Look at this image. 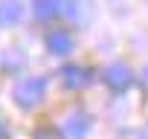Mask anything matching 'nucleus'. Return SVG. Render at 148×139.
<instances>
[{
    "instance_id": "nucleus-1",
    "label": "nucleus",
    "mask_w": 148,
    "mask_h": 139,
    "mask_svg": "<svg viewBox=\"0 0 148 139\" xmlns=\"http://www.w3.org/2000/svg\"><path fill=\"white\" fill-rule=\"evenodd\" d=\"M44 93H47V78H41V76H29V78H21V81L15 84L12 99H15V104H18L21 110H32V107L41 104Z\"/></svg>"
},
{
    "instance_id": "nucleus-2",
    "label": "nucleus",
    "mask_w": 148,
    "mask_h": 139,
    "mask_svg": "<svg viewBox=\"0 0 148 139\" xmlns=\"http://www.w3.org/2000/svg\"><path fill=\"white\" fill-rule=\"evenodd\" d=\"M102 81L113 90V93H125L131 84H134V73L128 64H110L102 70Z\"/></svg>"
},
{
    "instance_id": "nucleus-3",
    "label": "nucleus",
    "mask_w": 148,
    "mask_h": 139,
    "mask_svg": "<svg viewBox=\"0 0 148 139\" xmlns=\"http://www.w3.org/2000/svg\"><path fill=\"white\" fill-rule=\"evenodd\" d=\"M90 78H93V73H90L87 67H79V64H67V67H61V81H64V87H70V90H82V87H87Z\"/></svg>"
},
{
    "instance_id": "nucleus-4",
    "label": "nucleus",
    "mask_w": 148,
    "mask_h": 139,
    "mask_svg": "<svg viewBox=\"0 0 148 139\" xmlns=\"http://www.w3.org/2000/svg\"><path fill=\"white\" fill-rule=\"evenodd\" d=\"M90 130V116L87 113H73L64 125V139H84Z\"/></svg>"
},
{
    "instance_id": "nucleus-5",
    "label": "nucleus",
    "mask_w": 148,
    "mask_h": 139,
    "mask_svg": "<svg viewBox=\"0 0 148 139\" xmlns=\"http://www.w3.org/2000/svg\"><path fill=\"white\" fill-rule=\"evenodd\" d=\"M47 49L52 55H70L73 52V35L64 32V29H55L47 35Z\"/></svg>"
},
{
    "instance_id": "nucleus-6",
    "label": "nucleus",
    "mask_w": 148,
    "mask_h": 139,
    "mask_svg": "<svg viewBox=\"0 0 148 139\" xmlns=\"http://www.w3.org/2000/svg\"><path fill=\"white\" fill-rule=\"evenodd\" d=\"M23 18V0H0V26H15Z\"/></svg>"
},
{
    "instance_id": "nucleus-7",
    "label": "nucleus",
    "mask_w": 148,
    "mask_h": 139,
    "mask_svg": "<svg viewBox=\"0 0 148 139\" xmlns=\"http://www.w3.org/2000/svg\"><path fill=\"white\" fill-rule=\"evenodd\" d=\"M58 12H64L61 0H32V15L38 20H52Z\"/></svg>"
},
{
    "instance_id": "nucleus-8",
    "label": "nucleus",
    "mask_w": 148,
    "mask_h": 139,
    "mask_svg": "<svg viewBox=\"0 0 148 139\" xmlns=\"http://www.w3.org/2000/svg\"><path fill=\"white\" fill-rule=\"evenodd\" d=\"M142 87H145V90H148V67H145V70H142Z\"/></svg>"
},
{
    "instance_id": "nucleus-9",
    "label": "nucleus",
    "mask_w": 148,
    "mask_h": 139,
    "mask_svg": "<svg viewBox=\"0 0 148 139\" xmlns=\"http://www.w3.org/2000/svg\"><path fill=\"white\" fill-rule=\"evenodd\" d=\"M0 139H6V130H3V127H0Z\"/></svg>"
}]
</instances>
